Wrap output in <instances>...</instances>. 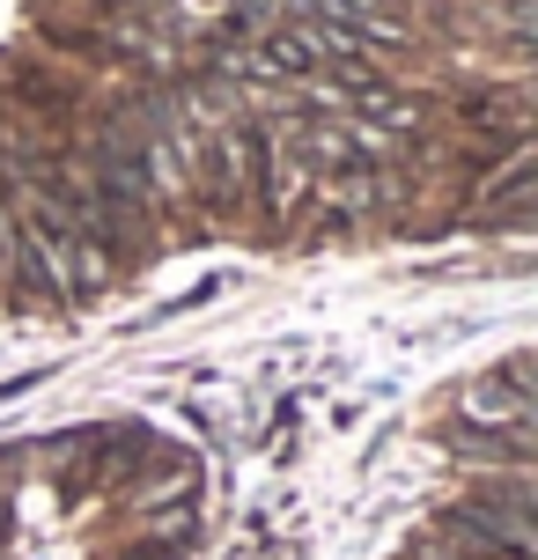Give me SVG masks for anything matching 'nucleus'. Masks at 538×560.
<instances>
[{"label": "nucleus", "instance_id": "f257e3e1", "mask_svg": "<svg viewBox=\"0 0 538 560\" xmlns=\"http://www.w3.org/2000/svg\"><path fill=\"white\" fill-rule=\"evenodd\" d=\"M15 229H23V258H30V273H37V295L74 303V295H89V288H104V280L118 273V258L104 252V244H89L82 229L59 214L52 192H30Z\"/></svg>", "mask_w": 538, "mask_h": 560}, {"label": "nucleus", "instance_id": "f03ea898", "mask_svg": "<svg viewBox=\"0 0 538 560\" xmlns=\"http://www.w3.org/2000/svg\"><path fill=\"white\" fill-rule=\"evenodd\" d=\"M258 199H266L273 222H295L317 199V170H311V155H303V118L258 126Z\"/></svg>", "mask_w": 538, "mask_h": 560}, {"label": "nucleus", "instance_id": "7ed1b4c3", "mask_svg": "<svg viewBox=\"0 0 538 560\" xmlns=\"http://www.w3.org/2000/svg\"><path fill=\"white\" fill-rule=\"evenodd\" d=\"M199 185H207L214 207H244V199L258 192V126H252V118H222V126H207Z\"/></svg>", "mask_w": 538, "mask_h": 560}, {"label": "nucleus", "instance_id": "20e7f679", "mask_svg": "<svg viewBox=\"0 0 538 560\" xmlns=\"http://www.w3.org/2000/svg\"><path fill=\"white\" fill-rule=\"evenodd\" d=\"M457 406L480 420V435H510V428H538V398L524 392V384H510V376H480V384H465L457 392Z\"/></svg>", "mask_w": 538, "mask_h": 560}, {"label": "nucleus", "instance_id": "39448f33", "mask_svg": "<svg viewBox=\"0 0 538 560\" xmlns=\"http://www.w3.org/2000/svg\"><path fill=\"white\" fill-rule=\"evenodd\" d=\"M340 104L354 112V126H369V133H384V140L391 133H421V104H413L406 89L376 82V74H369V82H347Z\"/></svg>", "mask_w": 538, "mask_h": 560}, {"label": "nucleus", "instance_id": "423d86ee", "mask_svg": "<svg viewBox=\"0 0 538 560\" xmlns=\"http://www.w3.org/2000/svg\"><path fill=\"white\" fill-rule=\"evenodd\" d=\"M0 295H37V273L23 258V229L8 214V199H0Z\"/></svg>", "mask_w": 538, "mask_h": 560}, {"label": "nucleus", "instance_id": "0eeeda50", "mask_svg": "<svg viewBox=\"0 0 538 560\" xmlns=\"http://www.w3.org/2000/svg\"><path fill=\"white\" fill-rule=\"evenodd\" d=\"M118 560H185V553H163V546H133V553H118Z\"/></svg>", "mask_w": 538, "mask_h": 560}, {"label": "nucleus", "instance_id": "6e6552de", "mask_svg": "<svg viewBox=\"0 0 538 560\" xmlns=\"http://www.w3.org/2000/svg\"><path fill=\"white\" fill-rule=\"evenodd\" d=\"M0 163H8V133H0Z\"/></svg>", "mask_w": 538, "mask_h": 560}]
</instances>
